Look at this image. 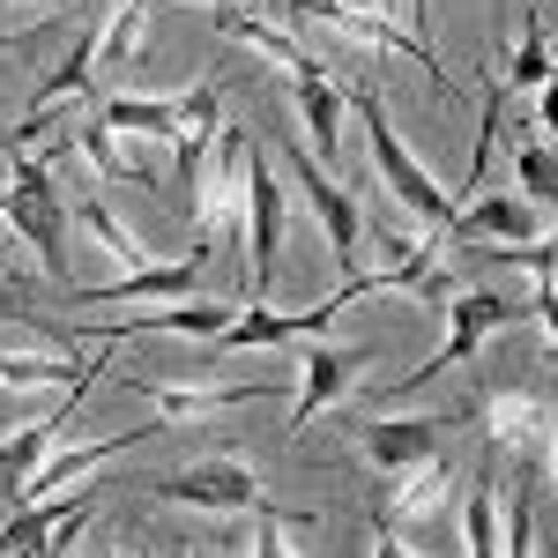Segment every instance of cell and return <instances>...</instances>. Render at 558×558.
Wrapping results in <instances>:
<instances>
[{
	"mask_svg": "<svg viewBox=\"0 0 558 558\" xmlns=\"http://www.w3.org/2000/svg\"><path fill=\"white\" fill-rule=\"evenodd\" d=\"M142 395L157 402V425H202L216 410H239V402H268V387H165V380H142Z\"/></svg>",
	"mask_w": 558,
	"mask_h": 558,
	"instance_id": "17",
	"label": "cell"
},
{
	"mask_svg": "<svg viewBox=\"0 0 558 558\" xmlns=\"http://www.w3.org/2000/svg\"><path fill=\"white\" fill-rule=\"evenodd\" d=\"M283 165H291V179H299V194L313 202V216H320V231H328V246L336 254H357V239H365V209H357V194H343L336 179L313 165V149H283Z\"/></svg>",
	"mask_w": 558,
	"mask_h": 558,
	"instance_id": "13",
	"label": "cell"
},
{
	"mask_svg": "<svg viewBox=\"0 0 558 558\" xmlns=\"http://www.w3.org/2000/svg\"><path fill=\"white\" fill-rule=\"evenodd\" d=\"M0 223H15V239H23L45 268H52V283H75V268H68V223H75V209L60 202L52 165H45V157H31V149H15V165H8Z\"/></svg>",
	"mask_w": 558,
	"mask_h": 558,
	"instance_id": "2",
	"label": "cell"
},
{
	"mask_svg": "<svg viewBox=\"0 0 558 558\" xmlns=\"http://www.w3.org/2000/svg\"><path fill=\"white\" fill-rule=\"evenodd\" d=\"M447 425L454 417H373V425H357V454L380 476H410V470H425V462H439Z\"/></svg>",
	"mask_w": 558,
	"mask_h": 558,
	"instance_id": "8",
	"label": "cell"
},
{
	"mask_svg": "<svg viewBox=\"0 0 558 558\" xmlns=\"http://www.w3.org/2000/svg\"><path fill=\"white\" fill-rule=\"evenodd\" d=\"M373 558H417V551H402V536L380 521V536H373Z\"/></svg>",
	"mask_w": 558,
	"mask_h": 558,
	"instance_id": "32",
	"label": "cell"
},
{
	"mask_svg": "<svg viewBox=\"0 0 558 558\" xmlns=\"http://www.w3.org/2000/svg\"><path fill=\"white\" fill-rule=\"evenodd\" d=\"M209 8H231V0H209Z\"/></svg>",
	"mask_w": 558,
	"mask_h": 558,
	"instance_id": "35",
	"label": "cell"
},
{
	"mask_svg": "<svg viewBox=\"0 0 558 558\" xmlns=\"http://www.w3.org/2000/svg\"><path fill=\"white\" fill-rule=\"evenodd\" d=\"M75 149L89 157V172H105V179H134V186H157V172H149V165H142V157L128 149V134H112L105 120H83Z\"/></svg>",
	"mask_w": 558,
	"mask_h": 558,
	"instance_id": "19",
	"label": "cell"
},
{
	"mask_svg": "<svg viewBox=\"0 0 558 558\" xmlns=\"http://www.w3.org/2000/svg\"><path fill=\"white\" fill-rule=\"evenodd\" d=\"M499 492H492V476H476L470 484V507H462V551L470 558H499Z\"/></svg>",
	"mask_w": 558,
	"mask_h": 558,
	"instance_id": "22",
	"label": "cell"
},
{
	"mask_svg": "<svg viewBox=\"0 0 558 558\" xmlns=\"http://www.w3.org/2000/svg\"><path fill=\"white\" fill-rule=\"evenodd\" d=\"M305 536H313V514H283V507H260L246 558H305Z\"/></svg>",
	"mask_w": 558,
	"mask_h": 558,
	"instance_id": "21",
	"label": "cell"
},
{
	"mask_svg": "<svg viewBox=\"0 0 558 558\" xmlns=\"http://www.w3.org/2000/svg\"><path fill=\"white\" fill-rule=\"evenodd\" d=\"M454 239H476V246H529L544 239V209L529 194H484L470 209H454Z\"/></svg>",
	"mask_w": 558,
	"mask_h": 558,
	"instance_id": "14",
	"label": "cell"
},
{
	"mask_svg": "<svg viewBox=\"0 0 558 558\" xmlns=\"http://www.w3.org/2000/svg\"><path fill=\"white\" fill-rule=\"evenodd\" d=\"M239 313L216 299H165L149 305L142 320H128V328H89V336H75V343H134V336H186V343H216L223 328H231Z\"/></svg>",
	"mask_w": 558,
	"mask_h": 558,
	"instance_id": "10",
	"label": "cell"
},
{
	"mask_svg": "<svg viewBox=\"0 0 558 558\" xmlns=\"http://www.w3.org/2000/svg\"><path fill=\"white\" fill-rule=\"evenodd\" d=\"M373 8H380L387 23H402V31H417V38H425V0H373Z\"/></svg>",
	"mask_w": 558,
	"mask_h": 558,
	"instance_id": "28",
	"label": "cell"
},
{
	"mask_svg": "<svg viewBox=\"0 0 558 558\" xmlns=\"http://www.w3.org/2000/svg\"><path fill=\"white\" fill-rule=\"evenodd\" d=\"M142 31H149V0H120V8L105 15V31H97V60H105V68L142 60Z\"/></svg>",
	"mask_w": 558,
	"mask_h": 558,
	"instance_id": "20",
	"label": "cell"
},
{
	"mask_svg": "<svg viewBox=\"0 0 558 558\" xmlns=\"http://www.w3.org/2000/svg\"><path fill=\"white\" fill-rule=\"evenodd\" d=\"M97 365V357H89ZM89 365H75L68 350H15L0 343V387H83Z\"/></svg>",
	"mask_w": 558,
	"mask_h": 558,
	"instance_id": "18",
	"label": "cell"
},
{
	"mask_svg": "<svg viewBox=\"0 0 558 558\" xmlns=\"http://www.w3.org/2000/svg\"><path fill=\"white\" fill-rule=\"evenodd\" d=\"M551 470H558V380H551Z\"/></svg>",
	"mask_w": 558,
	"mask_h": 558,
	"instance_id": "33",
	"label": "cell"
},
{
	"mask_svg": "<svg viewBox=\"0 0 558 558\" xmlns=\"http://www.w3.org/2000/svg\"><path fill=\"white\" fill-rule=\"evenodd\" d=\"M447 499H454V476H447V462H425V470L395 476V492H387L380 521L410 536V529H432V521L447 514Z\"/></svg>",
	"mask_w": 558,
	"mask_h": 558,
	"instance_id": "15",
	"label": "cell"
},
{
	"mask_svg": "<svg viewBox=\"0 0 558 558\" xmlns=\"http://www.w3.org/2000/svg\"><path fill=\"white\" fill-rule=\"evenodd\" d=\"M291 105H299V120H305L313 165H343V89L328 83L320 60H299L291 68Z\"/></svg>",
	"mask_w": 558,
	"mask_h": 558,
	"instance_id": "11",
	"label": "cell"
},
{
	"mask_svg": "<svg viewBox=\"0 0 558 558\" xmlns=\"http://www.w3.org/2000/svg\"><path fill=\"white\" fill-rule=\"evenodd\" d=\"M529 299H536V320H544V336L558 343V283H536Z\"/></svg>",
	"mask_w": 558,
	"mask_h": 558,
	"instance_id": "30",
	"label": "cell"
},
{
	"mask_svg": "<svg viewBox=\"0 0 558 558\" xmlns=\"http://www.w3.org/2000/svg\"><path fill=\"white\" fill-rule=\"evenodd\" d=\"M246 149H254V134L246 128H223L209 149V165L194 179V231H202V246H209L216 231L231 239V231H246Z\"/></svg>",
	"mask_w": 558,
	"mask_h": 558,
	"instance_id": "6",
	"label": "cell"
},
{
	"mask_svg": "<svg viewBox=\"0 0 558 558\" xmlns=\"http://www.w3.org/2000/svg\"><path fill=\"white\" fill-rule=\"evenodd\" d=\"M179 558H202V551H179Z\"/></svg>",
	"mask_w": 558,
	"mask_h": 558,
	"instance_id": "36",
	"label": "cell"
},
{
	"mask_svg": "<svg viewBox=\"0 0 558 558\" xmlns=\"http://www.w3.org/2000/svg\"><path fill=\"white\" fill-rule=\"evenodd\" d=\"M157 499L165 507H202V514H260L268 507L246 454H202V462H186L179 476H165Z\"/></svg>",
	"mask_w": 558,
	"mask_h": 558,
	"instance_id": "4",
	"label": "cell"
},
{
	"mask_svg": "<svg viewBox=\"0 0 558 558\" xmlns=\"http://www.w3.org/2000/svg\"><path fill=\"white\" fill-rule=\"evenodd\" d=\"M75 223H83L89 239H97L105 254L120 260V276H134V268H149V254H142V239H134V231H128V223H120L112 209H105V202H83V209H75Z\"/></svg>",
	"mask_w": 558,
	"mask_h": 558,
	"instance_id": "23",
	"label": "cell"
},
{
	"mask_svg": "<svg viewBox=\"0 0 558 558\" xmlns=\"http://www.w3.org/2000/svg\"><path fill=\"white\" fill-rule=\"evenodd\" d=\"M521 320H536V299H521V291H492V283H462V291H447V343L432 350L425 365L410 373V380H395L380 402H402V395H417L425 380H439L447 365H462L476 357L484 336H499V328H521Z\"/></svg>",
	"mask_w": 558,
	"mask_h": 558,
	"instance_id": "1",
	"label": "cell"
},
{
	"mask_svg": "<svg viewBox=\"0 0 558 558\" xmlns=\"http://www.w3.org/2000/svg\"><path fill=\"white\" fill-rule=\"evenodd\" d=\"M357 112H365V142H373V165H380L387 179V194L402 202V216L410 223H425V239H454V202L432 186V172L410 157V142L387 128V105H380V89H357Z\"/></svg>",
	"mask_w": 558,
	"mask_h": 558,
	"instance_id": "3",
	"label": "cell"
},
{
	"mask_svg": "<svg viewBox=\"0 0 558 558\" xmlns=\"http://www.w3.org/2000/svg\"><path fill=\"white\" fill-rule=\"evenodd\" d=\"M202 268H209V246H194V254L179 260H149V268H134V276H112V283H75V299L83 305H120V299H194V283H202Z\"/></svg>",
	"mask_w": 558,
	"mask_h": 558,
	"instance_id": "12",
	"label": "cell"
},
{
	"mask_svg": "<svg viewBox=\"0 0 558 558\" xmlns=\"http://www.w3.org/2000/svg\"><path fill=\"white\" fill-rule=\"evenodd\" d=\"M499 558H536V499H529V476H521V492L507 499V514H499Z\"/></svg>",
	"mask_w": 558,
	"mask_h": 558,
	"instance_id": "26",
	"label": "cell"
},
{
	"mask_svg": "<svg viewBox=\"0 0 558 558\" xmlns=\"http://www.w3.org/2000/svg\"><path fill=\"white\" fill-rule=\"evenodd\" d=\"M558 60H551V38H544V23L529 15V31H521V45H514V60H507V83L499 89H544V75H551Z\"/></svg>",
	"mask_w": 558,
	"mask_h": 558,
	"instance_id": "25",
	"label": "cell"
},
{
	"mask_svg": "<svg viewBox=\"0 0 558 558\" xmlns=\"http://www.w3.org/2000/svg\"><path fill=\"white\" fill-rule=\"evenodd\" d=\"M89 120H105L112 134H157L172 142L186 120V97H128V89H97L89 97Z\"/></svg>",
	"mask_w": 558,
	"mask_h": 558,
	"instance_id": "16",
	"label": "cell"
},
{
	"mask_svg": "<svg viewBox=\"0 0 558 558\" xmlns=\"http://www.w3.org/2000/svg\"><path fill=\"white\" fill-rule=\"evenodd\" d=\"M536 120H544V128L558 134V68L544 75V89H536Z\"/></svg>",
	"mask_w": 558,
	"mask_h": 558,
	"instance_id": "31",
	"label": "cell"
},
{
	"mask_svg": "<svg viewBox=\"0 0 558 558\" xmlns=\"http://www.w3.org/2000/svg\"><path fill=\"white\" fill-rule=\"evenodd\" d=\"M97 558H128V551H97Z\"/></svg>",
	"mask_w": 558,
	"mask_h": 558,
	"instance_id": "34",
	"label": "cell"
},
{
	"mask_svg": "<svg viewBox=\"0 0 558 558\" xmlns=\"http://www.w3.org/2000/svg\"><path fill=\"white\" fill-rule=\"evenodd\" d=\"M476 425L499 462H551V395H514V387H484L476 395Z\"/></svg>",
	"mask_w": 558,
	"mask_h": 558,
	"instance_id": "7",
	"label": "cell"
},
{
	"mask_svg": "<svg viewBox=\"0 0 558 558\" xmlns=\"http://www.w3.org/2000/svg\"><path fill=\"white\" fill-rule=\"evenodd\" d=\"M0 320H15V328H38V313H31V299H23V291H15L8 276H0Z\"/></svg>",
	"mask_w": 558,
	"mask_h": 558,
	"instance_id": "29",
	"label": "cell"
},
{
	"mask_svg": "<svg viewBox=\"0 0 558 558\" xmlns=\"http://www.w3.org/2000/svg\"><path fill=\"white\" fill-rule=\"evenodd\" d=\"M283 223H291L283 179H276V165H260V149H246V283H239L246 299H268V283H276Z\"/></svg>",
	"mask_w": 558,
	"mask_h": 558,
	"instance_id": "5",
	"label": "cell"
},
{
	"mask_svg": "<svg viewBox=\"0 0 558 558\" xmlns=\"http://www.w3.org/2000/svg\"><path fill=\"white\" fill-rule=\"evenodd\" d=\"M514 172H521L514 194H529L536 209H558V157H551V149H544L529 128H521V142H514Z\"/></svg>",
	"mask_w": 558,
	"mask_h": 558,
	"instance_id": "24",
	"label": "cell"
},
{
	"mask_svg": "<svg viewBox=\"0 0 558 558\" xmlns=\"http://www.w3.org/2000/svg\"><path fill=\"white\" fill-rule=\"evenodd\" d=\"M83 514H89V507H83ZM83 514H68L60 529H52V536H45V544H31V551H15V558H60L68 544H75V536H83Z\"/></svg>",
	"mask_w": 558,
	"mask_h": 558,
	"instance_id": "27",
	"label": "cell"
},
{
	"mask_svg": "<svg viewBox=\"0 0 558 558\" xmlns=\"http://www.w3.org/2000/svg\"><path fill=\"white\" fill-rule=\"evenodd\" d=\"M365 365H373V343H313L305 350V380H299V410H291L283 432H305L320 410H336L350 387H357Z\"/></svg>",
	"mask_w": 558,
	"mask_h": 558,
	"instance_id": "9",
	"label": "cell"
}]
</instances>
